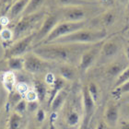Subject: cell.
I'll list each match as a JSON object with an SVG mask.
<instances>
[{
	"instance_id": "3957f363",
	"label": "cell",
	"mask_w": 129,
	"mask_h": 129,
	"mask_svg": "<svg viewBox=\"0 0 129 129\" xmlns=\"http://www.w3.org/2000/svg\"><path fill=\"white\" fill-rule=\"evenodd\" d=\"M46 17L43 11H39L37 13L30 14L22 16L19 20L17 22L16 26L14 28V41H18L21 38H24L28 35L36 32V29L39 25H42L43 19Z\"/></svg>"
},
{
	"instance_id": "c3c4849f",
	"label": "cell",
	"mask_w": 129,
	"mask_h": 129,
	"mask_svg": "<svg viewBox=\"0 0 129 129\" xmlns=\"http://www.w3.org/2000/svg\"><path fill=\"white\" fill-rule=\"evenodd\" d=\"M27 129H39V128H38L36 125H34V124H31V125H30Z\"/></svg>"
},
{
	"instance_id": "7bdbcfd3",
	"label": "cell",
	"mask_w": 129,
	"mask_h": 129,
	"mask_svg": "<svg viewBox=\"0 0 129 129\" xmlns=\"http://www.w3.org/2000/svg\"><path fill=\"white\" fill-rule=\"evenodd\" d=\"M119 129H129V121H124Z\"/></svg>"
},
{
	"instance_id": "8fae6325",
	"label": "cell",
	"mask_w": 129,
	"mask_h": 129,
	"mask_svg": "<svg viewBox=\"0 0 129 129\" xmlns=\"http://www.w3.org/2000/svg\"><path fill=\"white\" fill-rule=\"evenodd\" d=\"M121 118L120 114V106L115 102L111 101L107 103L103 113V121L107 124L108 126L112 129L117 127Z\"/></svg>"
},
{
	"instance_id": "277c9868",
	"label": "cell",
	"mask_w": 129,
	"mask_h": 129,
	"mask_svg": "<svg viewBox=\"0 0 129 129\" xmlns=\"http://www.w3.org/2000/svg\"><path fill=\"white\" fill-rule=\"evenodd\" d=\"M95 6L96 5L61 8L59 11L62 17V21H88V19L98 14V8H95Z\"/></svg>"
},
{
	"instance_id": "ab89813d",
	"label": "cell",
	"mask_w": 129,
	"mask_h": 129,
	"mask_svg": "<svg viewBox=\"0 0 129 129\" xmlns=\"http://www.w3.org/2000/svg\"><path fill=\"white\" fill-rule=\"evenodd\" d=\"M16 0H0V7H5L8 8V7L10 8L11 5L15 2Z\"/></svg>"
},
{
	"instance_id": "f907efd6",
	"label": "cell",
	"mask_w": 129,
	"mask_h": 129,
	"mask_svg": "<svg viewBox=\"0 0 129 129\" xmlns=\"http://www.w3.org/2000/svg\"><path fill=\"white\" fill-rule=\"evenodd\" d=\"M4 28H5V27H4V26H3V25L1 24V22H0V32L2 31V30L4 29Z\"/></svg>"
},
{
	"instance_id": "cb8c5ba5",
	"label": "cell",
	"mask_w": 129,
	"mask_h": 129,
	"mask_svg": "<svg viewBox=\"0 0 129 129\" xmlns=\"http://www.w3.org/2000/svg\"><path fill=\"white\" fill-rule=\"evenodd\" d=\"M8 67L10 71H20L24 69V57H11L8 59Z\"/></svg>"
},
{
	"instance_id": "681fc988",
	"label": "cell",
	"mask_w": 129,
	"mask_h": 129,
	"mask_svg": "<svg viewBox=\"0 0 129 129\" xmlns=\"http://www.w3.org/2000/svg\"><path fill=\"white\" fill-rule=\"evenodd\" d=\"M126 14H127V18L129 19V3L127 5V9H126Z\"/></svg>"
},
{
	"instance_id": "5bb4252c",
	"label": "cell",
	"mask_w": 129,
	"mask_h": 129,
	"mask_svg": "<svg viewBox=\"0 0 129 129\" xmlns=\"http://www.w3.org/2000/svg\"><path fill=\"white\" fill-rule=\"evenodd\" d=\"M29 2H30V0H16L11 5V7L9 8V10L8 11V19L10 20L11 19H15L19 15H22L26 8H27Z\"/></svg>"
},
{
	"instance_id": "ffe728a7",
	"label": "cell",
	"mask_w": 129,
	"mask_h": 129,
	"mask_svg": "<svg viewBox=\"0 0 129 129\" xmlns=\"http://www.w3.org/2000/svg\"><path fill=\"white\" fill-rule=\"evenodd\" d=\"M64 87H66V80L61 77H56L54 83L52 85L51 91L49 92V104L51 103L54 97L56 96L57 93L64 89Z\"/></svg>"
},
{
	"instance_id": "d4e9b609",
	"label": "cell",
	"mask_w": 129,
	"mask_h": 129,
	"mask_svg": "<svg viewBox=\"0 0 129 129\" xmlns=\"http://www.w3.org/2000/svg\"><path fill=\"white\" fill-rule=\"evenodd\" d=\"M22 124V115L14 112L8 121V129H20Z\"/></svg>"
},
{
	"instance_id": "1f68e13d",
	"label": "cell",
	"mask_w": 129,
	"mask_h": 129,
	"mask_svg": "<svg viewBox=\"0 0 129 129\" xmlns=\"http://www.w3.org/2000/svg\"><path fill=\"white\" fill-rule=\"evenodd\" d=\"M29 89H30V88H29L27 83H25V82H18L15 90L24 98L26 93L29 91Z\"/></svg>"
},
{
	"instance_id": "d6986e66",
	"label": "cell",
	"mask_w": 129,
	"mask_h": 129,
	"mask_svg": "<svg viewBox=\"0 0 129 129\" xmlns=\"http://www.w3.org/2000/svg\"><path fill=\"white\" fill-rule=\"evenodd\" d=\"M81 116L78 113V111L74 110V109H70L67 113L66 115V124L69 127H75L81 123Z\"/></svg>"
},
{
	"instance_id": "b9f144b4",
	"label": "cell",
	"mask_w": 129,
	"mask_h": 129,
	"mask_svg": "<svg viewBox=\"0 0 129 129\" xmlns=\"http://www.w3.org/2000/svg\"><path fill=\"white\" fill-rule=\"evenodd\" d=\"M124 57L129 61V42L124 45Z\"/></svg>"
},
{
	"instance_id": "ac0fdd59",
	"label": "cell",
	"mask_w": 129,
	"mask_h": 129,
	"mask_svg": "<svg viewBox=\"0 0 129 129\" xmlns=\"http://www.w3.org/2000/svg\"><path fill=\"white\" fill-rule=\"evenodd\" d=\"M67 97H68V92L64 89L57 93L56 96L54 97V100L50 103V107H51L53 113H56L57 111L61 109V107L64 105V102H66V100L67 99Z\"/></svg>"
},
{
	"instance_id": "52a82bcc",
	"label": "cell",
	"mask_w": 129,
	"mask_h": 129,
	"mask_svg": "<svg viewBox=\"0 0 129 129\" xmlns=\"http://www.w3.org/2000/svg\"><path fill=\"white\" fill-rule=\"evenodd\" d=\"M60 21H62V17H61V13L59 10L55 11L52 14H49V15H46L42 25L36 31L34 47L43 43Z\"/></svg>"
},
{
	"instance_id": "44dd1931",
	"label": "cell",
	"mask_w": 129,
	"mask_h": 129,
	"mask_svg": "<svg viewBox=\"0 0 129 129\" xmlns=\"http://www.w3.org/2000/svg\"><path fill=\"white\" fill-rule=\"evenodd\" d=\"M45 1L46 0H30L27 8H26V9L24 10L23 14H22V16L30 15V14L37 13V12L41 11V9L43 7Z\"/></svg>"
},
{
	"instance_id": "5b68a950",
	"label": "cell",
	"mask_w": 129,
	"mask_h": 129,
	"mask_svg": "<svg viewBox=\"0 0 129 129\" xmlns=\"http://www.w3.org/2000/svg\"><path fill=\"white\" fill-rule=\"evenodd\" d=\"M87 21H81V22H70V21H60L58 24L55 26L52 32L47 36L45 40L43 41L41 44H47L54 42L55 40L62 38L64 36L69 35L73 32L77 30H82L84 28H86ZM39 44V45H41Z\"/></svg>"
},
{
	"instance_id": "ee69618b",
	"label": "cell",
	"mask_w": 129,
	"mask_h": 129,
	"mask_svg": "<svg viewBox=\"0 0 129 129\" xmlns=\"http://www.w3.org/2000/svg\"><path fill=\"white\" fill-rule=\"evenodd\" d=\"M49 129H57L56 125H55V124H54L52 119L49 120Z\"/></svg>"
},
{
	"instance_id": "db71d44e",
	"label": "cell",
	"mask_w": 129,
	"mask_h": 129,
	"mask_svg": "<svg viewBox=\"0 0 129 129\" xmlns=\"http://www.w3.org/2000/svg\"><path fill=\"white\" fill-rule=\"evenodd\" d=\"M128 37H129V36H128Z\"/></svg>"
},
{
	"instance_id": "f5cc1de1",
	"label": "cell",
	"mask_w": 129,
	"mask_h": 129,
	"mask_svg": "<svg viewBox=\"0 0 129 129\" xmlns=\"http://www.w3.org/2000/svg\"><path fill=\"white\" fill-rule=\"evenodd\" d=\"M88 1H89V0H88Z\"/></svg>"
},
{
	"instance_id": "ba28073f",
	"label": "cell",
	"mask_w": 129,
	"mask_h": 129,
	"mask_svg": "<svg viewBox=\"0 0 129 129\" xmlns=\"http://www.w3.org/2000/svg\"><path fill=\"white\" fill-rule=\"evenodd\" d=\"M36 32L28 35L26 37L21 38L12 43L5 53V57L7 59L11 57H20L24 56L25 54L30 53V50H32L31 46H34V40Z\"/></svg>"
},
{
	"instance_id": "4316f807",
	"label": "cell",
	"mask_w": 129,
	"mask_h": 129,
	"mask_svg": "<svg viewBox=\"0 0 129 129\" xmlns=\"http://www.w3.org/2000/svg\"><path fill=\"white\" fill-rule=\"evenodd\" d=\"M128 80H129V67H126L124 70V72L122 73L121 75L117 78V79L114 81V89L120 87L121 85H123V84L125 83Z\"/></svg>"
},
{
	"instance_id": "f546056e",
	"label": "cell",
	"mask_w": 129,
	"mask_h": 129,
	"mask_svg": "<svg viewBox=\"0 0 129 129\" xmlns=\"http://www.w3.org/2000/svg\"><path fill=\"white\" fill-rule=\"evenodd\" d=\"M21 100H23V97L19 94V93H18L16 90H14V91L9 93V96H8V102H9V103H10L13 107H15Z\"/></svg>"
},
{
	"instance_id": "4fadbf2b",
	"label": "cell",
	"mask_w": 129,
	"mask_h": 129,
	"mask_svg": "<svg viewBox=\"0 0 129 129\" xmlns=\"http://www.w3.org/2000/svg\"><path fill=\"white\" fill-rule=\"evenodd\" d=\"M82 103H83V114L92 117L96 110V102L93 101L92 97L89 94L87 85L82 88Z\"/></svg>"
},
{
	"instance_id": "7c38bea8",
	"label": "cell",
	"mask_w": 129,
	"mask_h": 129,
	"mask_svg": "<svg viewBox=\"0 0 129 129\" xmlns=\"http://www.w3.org/2000/svg\"><path fill=\"white\" fill-rule=\"evenodd\" d=\"M127 62H129L127 59L124 61V60H121L119 58H116L115 60L110 62L107 64V67L105 69L106 77H108L109 78H114L116 80L119 76L124 72V70L129 67Z\"/></svg>"
},
{
	"instance_id": "8d00e7d4",
	"label": "cell",
	"mask_w": 129,
	"mask_h": 129,
	"mask_svg": "<svg viewBox=\"0 0 129 129\" xmlns=\"http://www.w3.org/2000/svg\"><path fill=\"white\" fill-rule=\"evenodd\" d=\"M39 109V102H27V111L29 112H37Z\"/></svg>"
},
{
	"instance_id": "f35d334b",
	"label": "cell",
	"mask_w": 129,
	"mask_h": 129,
	"mask_svg": "<svg viewBox=\"0 0 129 129\" xmlns=\"http://www.w3.org/2000/svg\"><path fill=\"white\" fill-rule=\"evenodd\" d=\"M99 1L102 6L107 7V8H111V7L114 6L116 0H99Z\"/></svg>"
},
{
	"instance_id": "74e56055",
	"label": "cell",
	"mask_w": 129,
	"mask_h": 129,
	"mask_svg": "<svg viewBox=\"0 0 129 129\" xmlns=\"http://www.w3.org/2000/svg\"><path fill=\"white\" fill-rule=\"evenodd\" d=\"M55 78H56V77H55L53 73L48 72L45 76V83L47 84V85H51L52 86V85L54 83Z\"/></svg>"
},
{
	"instance_id": "2e32d148",
	"label": "cell",
	"mask_w": 129,
	"mask_h": 129,
	"mask_svg": "<svg viewBox=\"0 0 129 129\" xmlns=\"http://www.w3.org/2000/svg\"><path fill=\"white\" fill-rule=\"evenodd\" d=\"M78 70L73 64H62L59 67V75L66 81H73L77 78Z\"/></svg>"
},
{
	"instance_id": "30bf717a",
	"label": "cell",
	"mask_w": 129,
	"mask_h": 129,
	"mask_svg": "<svg viewBox=\"0 0 129 129\" xmlns=\"http://www.w3.org/2000/svg\"><path fill=\"white\" fill-rule=\"evenodd\" d=\"M24 70L30 74H41L48 69L50 64L48 61L41 58L34 53L30 52L24 56Z\"/></svg>"
},
{
	"instance_id": "e0dca14e",
	"label": "cell",
	"mask_w": 129,
	"mask_h": 129,
	"mask_svg": "<svg viewBox=\"0 0 129 129\" xmlns=\"http://www.w3.org/2000/svg\"><path fill=\"white\" fill-rule=\"evenodd\" d=\"M2 83L5 89L8 93L14 91L17 86V78L13 71H7L3 74Z\"/></svg>"
},
{
	"instance_id": "f1b7e54d",
	"label": "cell",
	"mask_w": 129,
	"mask_h": 129,
	"mask_svg": "<svg viewBox=\"0 0 129 129\" xmlns=\"http://www.w3.org/2000/svg\"><path fill=\"white\" fill-rule=\"evenodd\" d=\"M0 39L4 42H10L14 39V33L13 30H9L8 28H4L2 30V31L0 32Z\"/></svg>"
},
{
	"instance_id": "6da1fadb",
	"label": "cell",
	"mask_w": 129,
	"mask_h": 129,
	"mask_svg": "<svg viewBox=\"0 0 129 129\" xmlns=\"http://www.w3.org/2000/svg\"><path fill=\"white\" fill-rule=\"evenodd\" d=\"M91 45L78 43H48L35 46L31 52L48 62L74 66L76 63L78 64L82 54Z\"/></svg>"
},
{
	"instance_id": "4dcf8cb0",
	"label": "cell",
	"mask_w": 129,
	"mask_h": 129,
	"mask_svg": "<svg viewBox=\"0 0 129 129\" xmlns=\"http://www.w3.org/2000/svg\"><path fill=\"white\" fill-rule=\"evenodd\" d=\"M26 111H27V101L25 99L21 100V101L14 107V112L20 114V115H22Z\"/></svg>"
},
{
	"instance_id": "7402d4cb",
	"label": "cell",
	"mask_w": 129,
	"mask_h": 129,
	"mask_svg": "<svg viewBox=\"0 0 129 129\" xmlns=\"http://www.w3.org/2000/svg\"><path fill=\"white\" fill-rule=\"evenodd\" d=\"M34 89L37 92L39 102H43L46 100V97L48 95L47 90V84L42 80H35L34 81Z\"/></svg>"
},
{
	"instance_id": "603a6c76",
	"label": "cell",
	"mask_w": 129,
	"mask_h": 129,
	"mask_svg": "<svg viewBox=\"0 0 129 129\" xmlns=\"http://www.w3.org/2000/svg\"><path fill=\"white\" fill-rule=\"evenodd\" d=\"M57 4L61 8L67 7H78V6H92L96 5L95 3L88 0H56Z\"/></svg>"
},
{
	"instance_id": "d6a6232c",
	"label": "cell",
	"mask_w": 129,
	"mask_h": 129,
	"mask_svg": "<svg viewBox=\"0 0 129 129\" xmlns=\"http://www.w3.org/2000/svg\"><path fill=\"white\" fill-rule=\"evenodd\" d=\"M120 114L124 121H129V102H124L120 106Z\"/></svg>"
},
{
	"instance_id": "d590c367",
	"label": "cell",
	"mask_w": 129,
	"mask_h": 129,
	"mask_svg": "<svg viewBox=\"0 0 129 129\" xmlns=\"http://www.w3.org/2000/svg\"><path fill=\"white\" fill-rule=\"evenodd\" d=\"M36 121L38 123H43V122H45V119H46V115H45V112L43 110V108H39L38 111L36 112Z\"/></svg>"
},
{
	"instance_id": "816d5d0a",
	"label": "cell",
	"mask_w": 129,
	"mask_h": 129,
	"mask_svg": "<svg viewBox=\"0 0 129 129\" xmlns=\"http://www.w3.org/2000/svg\"><path fill=\"white\" fill-rule=\"evenodd\" d=\"M0 8H1V7H0ZM0 11H1V9H0Z\"/></svg>"
},
{
	"instance_id": "83f0119b",
	"label": "cell",
	"mask_w": 129,
	"mask_h": 129,
	"mask_svg": "<svg viewBox=\"0 0 129 129\" xmlns=\"http://www.w3.org/2000/svg\"><path fill=\"white\" fill-rule=\"evenodd\" d=\"M113 93H114V95L119 97H122L129 93V80L126 81L123 85H121L120 87H118V88H115L113 90Z\"/></svg>"
},
{
	"instance_id": "60d3db41",
	"label": "cell",
	"mask_w": 129,
	"mask_h": 129,
	"mask_svg": "<svg viewBox=\"0 0 129 129\" xmlns=\"http://www.w3.org/2000/svg\"><path fill=\"white\" fill-rule=\"evenodd\" d=\"M95 129H112V128H111L110 126H108L107 124H106L103 120H102V121H100L99 123H98V124L96 125Z\"/></svg>"
},
{
	"instance_id": "e575fe53",
	"label": "cell",
	"mask_w": 129,
	"mask_h": 129,
	"mask_svg": "<svg viewBox=\"0 0 129 129\" xmlns=\"http://www.w3.org/2000/svg\"><path fill=\"white\" fill-rule=\"evenodd\" d=\"M91 118L92 117H89V116L83 115V118L81 120V123L79 124L78 129H90L89 128V124H90Z\"/></svg>"
},
{
	"instance_id": "9c48e42d",
	"label": "cell",
	"mask_w": 129,
	"mask_h": 129,
	"mask_svg": "<svg viewBox=\"0 0 129 129\" xmlns=\"http://www.w3.org/2000/svg\"><path fill=\"white\" fill-rule=\"evenodd\" d=\"M104 41H102L101 43H95V44H92L88 50H86L82 54L79 63L78 64V69L80 72H86L87 70H89L95 63L98 62L100 54H101V50H102V45Z\"/></svg>"
},
{
	"instance_id": "7a4b0ae2",
	"label": "cell",
	"mask_w": 129,
	"mask_h": 129,
	"mask_svg": "<svg viewBox=\"0 0 129 129\" xmlns=\"http://www.w3.org/2000/svg\"><path fill=\"white\" fill-rule=\"evenodd\" d=\"M107 31L102 29H88L77 30L71 34L59 38L51 43H78V44H95L104 41ZM48 44V43H47Z\"/></svg>"
},
{
	"instance_id": "484cf974",
	"label": "cell",
	"mask_w": 129,
	"mask_h": 129,
	"mask_svg": "<svg viewBox=\"0 0 129 129\" xmlns=\"http://www.w3.org/2000/svg\"><path fill=\"white\" fill-rule=\"evenodd\" d=\"M87 87H88V90H89L90 96L92 97L93 101L96 102V104H97V102H98V101H99V99H100V96H101L99 86H98L95 82H89V83L87 85Z\"/></svg>"
},
{
	"instance_id": "7dc6e473",
	"label": "cell",
	"mask_w": 129,
	"mask_h": 129,
	"mask_svg": "<svg viewBox=\"0 0 129 129\" xmlns=\"http://www.w3.org/2000/svg\"><path fill=\"white\" fill-rule=\"evenodd\" d=\"M116 1H118L119 3L124 4V5H128V3H129V0H116Z\"/></svg>"
},
{
	"instance_id": "9a60e30c",
	"label": "cell",
	"mask_w": 129,
	"mask_h": 129,
	"mask_svg": "<svg viewBox=\"0 0 129 129\" xmlns=\"http://www.w3.org/2000/svg\"><path fill=\"white\" fill-rule=\"evenodd\" d=\"M116 14L113 12V10H106L104 12H102L101 15L97 17V23L98 24H101L102 28H109L112 27L116 21Z\"/></svg>"
},
{
	"instance_id": "836d02e7",
	"label": "cell",
	"mask_w": 129,
	"mask_h": 129,
	"mask_svg": "<svg viewBox=\"0 0 129 129\" xmlns=\"http://www.w3.org/2000/svg\"><path fill=\"white\" fill-rule=\"evenodd\" d=\"M24 99L27 101L28 102H39V98H38L37 92L35 91L34 89H30L29 91L26 93Z\"/></svg>"
},
{
	"instance_id": "f6af8a7d",
	"label": "cell",
	"mask_w": 129,
	"mask_h": 129,
	"mask_svg": "<svg viewBox=\"0 0 129 129\" xmlns=\"http://www.w3.org/2000/svg\"><path fill=\"white\" fill-rule=\"evenodd\" d=\"M41 129H49V120L45 121V123L43 124V126L41 127Z\"/></svg>"
},
{
	"instance_id": "bcb514c9",
	"label": "cell",
	"mask_w": 129,
	"mask_h": 129,
	"mask_svg": "<svg viewBox=\"0 0 129 129\" xmlns=\"http://www.w3.org/2000/svg\"><path fill=\"white\" fill-rule=\"evenodd\" d=\"M122 98L124 99V102H129V93L124 95V96H122Z\"/></svg>"
},
{
	"instance_id": "8992f818",
	"label": "cell",
	"mask_w": 129,
	"mask_h": 129,
	"mask_svg": "<svg viewBox=\"0 0 129 129\" xmlns=\"http://www.w3.org/2000/svg\"><path fill=\"white\" fill-rule=\"evenodd\" d=\"M123 49V43L118 38H111L109 40H105L102 45L98 62H101L102 64L112 62L118 58Z\"/></svg>"
}]
</instances>
